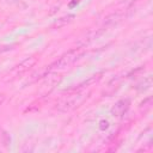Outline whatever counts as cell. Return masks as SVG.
Instances as JSON below:
<instances>
[{
    "label": "cell",
    "instance_id": "1",
    "mask_svg": "<svg viewBox=\"0 0 153 153\" xmlns=\"http://www.w3.org/2000/svg\"><path fill=\"white\" fill-rule=\"evenodd\" d=\"M75 91L74 93H71L68 96H65L57 104H56V109L62 111V112H67L71 111L78 106H80L88 97V92L84 88V90H73Z\"/></svg>",
    "mask_w": 153,
    "mask_h": 153
},
{
    "label": "cell",
    "instance_id": "5",
    "mask_svg": "<svg viewBox=\"0 0 153 153\" xmlns=\"http://www.w3.org/2000/svg\"><path fill=\"white\" fill-rule=\"evenodd\" d=\"M120 84H121V79L120 78H114L109 84H108V86L105 87V90L103 91V94L104 96H111V94H114L115 92H116V90L118 88V86H120Z\"/></svg>",
    "mask_w": 153,
    "mask_h": 153
},
{
    "label": "cell",
    "instance_id": "8",
    "mask_svg": "<svg viewBox=\"0 0 153 153\" xmlns=\"http://www.w3.org/2000/svg\"><path fill=\"white\" fill-rule=\"evenodd\" d=\"M74 18H75L74 14H67V16H63V17L59 18V19L54 23V27H57V29H59V27H62V26L67 25L68 23H71Z\"/></svg>",
    "mask_w": 153,
    "mask_h": 153
},
{
    "label": "cell",
    "instance_id": "9",
    "mask_svg": "<svg viewBox=\"0 0 153 153\" xmlns=\"http://www.w3.org/2000/svg\"><path fill=\"white\" fill-rule=\"evenodd\" d=\"M151 105H152V98L148 97V98H146V99L140 104V108H143L145 110H147V109L151 108Z\"/></svg>",
    "mask_w": 153,
    "mask_h": 153
},
{
    "label": "cell",
    "instance_id": "3",
    "mask_svg": "<svg viewBox=\"0 0 153 153\" xmlns=\"http://www.w3.org/2000/svg\"><path fill=\"white\" fill-rule=\"evenodd\" d=\"M129 108H130V100L128 98H123V99L117 100L114 104V106L111 108V114L116 117H122L123 115L127 114Z\"/></svg>",
    "mask_w": 153,
    "mask_h": 153
},
{
    "label": "cell",
    "instance_id": "11",
    "mask_svg": "<svg viewBox=\"0 0 153 153\" xmlns=\"http://www.w3.org/2000/svg\"><path fill=\"white\" fill-rule=\"evenodd\" d=\"M19 0H6V2H8V4H16V2H18Z\"/></svg>",
    "mask_w": 153,
    "mask_h": 153
},
{
    "label": "cell",
    "instance_id": "7",
    "mask_svg": "<svg viewBox=\"0 0 153 153\" xmlns=\"http://www.w3.org/2000/svg\"><path fill=\"white\" fill-rule=\"evenodd\" d=\"M151 86H152V76L147 75L146 78H143L142 81H140L136 85V90L140 92H143V91H147L148 88H151Z\"/></svg>",
    "mask_w": 153,
    "mask_h": 153
},
{
    "label": "cell",
    "instance_id": "4",
    "mask_svg": "<svg viewBox=\"0 0 153 153\" xmlns=\"http://www.w3.org/2000/svg\"><path fill=\"white\" fill-rule=\"evenodd\" d=\"M35 62H36V57L31 56V57H29V59L24 60L20 65L16 66V67L13 68V71H12V72H14V73H17V74H18V73H23V72L27 71L30 67H32V66L35 65Z\"/></svg>",
    "mask_w": 153,
    "mask_h": 153
},
{
    "label": "cell",
    "instance_id": "2",
    "mask_svg": "<svg viewBox=\"0 0 153 153\" xmlns=\"http://www.w3.org/2000/svg\"><path fill=\"white\" fill-rule=\"evenodd\" d=\"M82 54V48L79 47V48H74L69 51H67L66 54H63L62 56H60L56 61H54L51 65H49L47 67L48 72H51V71H57V69H63L68 66H71L73 62H75Z\"/></svg>",
    "mask_w": 153,
    "mask_h": 153
},
{
    "label": "cell",
    "instance_id": "10",
    "mask_svg": "<svg viewBox=\"0 0 153 153\" xmlns=\"http://www.w3.org/2000/svg\"><path fill=\"white\" fill-rule=\"evenodd\" d=\"M108 127H109V123H108V121H100V129H102V130L106 129Z\"/></svg>",
    "mask_w": 153,
    "mask_h": 153
},
{
    "label": "cell",
    "instance_id": "6",
    "mask_svg": "<svg viewBox=\"0 0 153 153\" xmlns=\"http://www.w3.org/2000/svg\"><path fill=\"white\" fill-rule=\"evenodd\" d=\"M102 74L103 73H98V74H96V75H92V76H90L87 80H85L84 82H81V84H79L76 87H74L73 90H84V88H86V87H88L90 85H92V84H94V82H97L100 78H102Z\"/></svg>",
    "mask_w": 153,
    "mask_h": 153
}]
</instances>
